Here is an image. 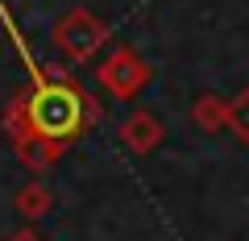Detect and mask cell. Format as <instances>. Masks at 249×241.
<instances>
[{
  "instance_id": "obj_1",
  "label": "cell",
  "mask_w": 249,
  "mask_h": 241,
  "mask_svg": "<svg viewBox=\"0 0 249 241\" xmlns=\"http://www.w3.org/2000/svg\"><path fill=\"white\" fill-rule=\"evenodd\" d=\"M17 54L21 63L29 67V75H34V96H29L25 112H29V125H34V133H42L46 142H67V137H75L83 129V100L75 88H67V83H50L42 71H37V63L29 58L25 42L17 37Z\"/></svg>"
},
{
  "instance_id": "obj_2",
  "label": "cell",
  "mask_w": 249,
  "mask_h": 241,
  "mask_svg": "<svg viewBox=\"0 0 249 241\" xmlns=\"http://www.w3.org/2000/svg\"><path fill=\"white\" fill-rule=\"evenodd\" d=\"M54 37H58V46L71 54V58H83V54H91L100 42H104V25H100L91 13H71V17L58 25Z\"/></svg>"
},
{
  "instance_id": "obj_3",
  "label": "cell",
  "mask_w": 249,
  "mask_h": 241,
  "mask_svg": "<svg viewBox=\"0 0 249 241\" xmlns=\"http://www.w3.org/2000/svg\"><path fill=\"white\" fill-rule=\"evenodd\" d=\"M104 79H108V88H112L116 96H129V92H137V83H133V79H142V71L129 75V58H116V63L104 71Z\"/></svg>"
},
{
  "instance_id": "obj_4",
  "label": "cell",
  "mask_w": 249,
  "mask_h": 241,
  "mask_svg": "<svg viewBox=\"0 0 249 241\" xmlns=\"http://www.w3.org/2000/svg\"><path fill=\"white\" fill-rule=\"evenodd\" d=\"M17 241H37V237H34V233H21V237H17Z\"/></svg>"
}]
</instances>
